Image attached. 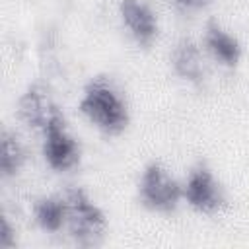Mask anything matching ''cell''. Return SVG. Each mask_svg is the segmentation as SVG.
<instances>
[{
	"mask_svg": "<svg viewBox=\"0 0 249 249\" xmlns=\"http://www.w3.org/2000/svg\"><path fill=\"white\" fill-rule=\"evenodd\" d=\"M78 109L91 126L109 136L124 132L130 123V111L124 97L107 78H91L86 84Z\"/></svg>",
	"mask_w": 249,
	"mask_h": 249,
	"instance_id": "cell-1",
	"label": "cell"
},
{
	"mask_svg": "<svg viewBox=\"0 0 249 249\" xmlns=\"http://www.w3.org/2000/svg\"><path fill=\"white\" fill-rule=\"evenodd\" d=\"M62 195L66 200V230L74 243L82 247L101 245L109 228L103 208L82 187H68Z\"/></svg>",
	"mask_w": 249,
	"mask_h": 249,
	"instance_id": "cell-2",
	"label": "cell"
},
{
	"mask_svg": "<svg viewBox=\"0 0 249 249\" xmlns=\"http://www.w3.org/2000/svg\"><path fill=\"white\" fill-rule=\"evenodd\" d=\"M136 195L144 208L158 214H171L183 200V183L160 161H150L140 171Z\"/></svg>",
	"mask_w": 249,
	"mask_h": 249,
	"instance_id": "cell-3",
	"label": "cell"
},
{
	"mask_svg": "<svg viewBox=\"0 0 249 249\" xmlns=\"http://www.w3.org/2000/svg\"><path fill=\"white\" fill-rule=\"evenodd\" d=\"M183 200L196 210L198 214H218L226 204V191L214 171L204 165L196 163L183 181Z\"/></svg>",
	"mask_w": 249,
	"mask_h": 249,
	"instance_id": "cell-4",
	"label": "cell"
},
{
	"mask_svg": "<svg viewBox=\"0 0 249 249\" xmlns=\"http://www.w3.org/2000/svg\"><path fill=\"white\" fill-rule=\"evenodd\" d=\"M16 113H18V119L27 128L39 134L58 121H66L60 105L54 101L51 91L39 82L29 84L23 89V93L18 97Z\"/></svg>",
	"mask_w": 249,
	"mask_h": 249,
	"instance_id": "cell-5",
	"label": "cell"
},
{
	"mask_svg": "<svg viewBox=\"0 0 249 249\" xmlns=\"http://www.w3.org/2000/svg\"><path fill=\"white\" fill-rule=\"evenodd\" d=\"M41 156L53 171H70L80 163L82 148L68 130L66 121H58L41 132Z\"/></svg>",
	"mask_w": 249,
	"mask_h": 249,
	"instance_id": "cell-6",
	"label": "cell"
},
{
	"mask_svg": "<svg viewBox=\"0 0 249 249\" xmlns=\"http://www.w3.org/2000/svg\"><path fill=\"white\" fill-rule=\"evenodd\" d=\"M119 18L138 47H152L160 35V19L148 0H119Z\"/></svg>",
	"mask_w": 249,
	"mask_h": 249,
	"instance_id": "cell-7",
	"label": "cell"
},
{
	"mask_svg": "<svg viewBox=\"0 0 249 249\" xmlns=\"http://www.w3.org/2000/svg\"><path fill=\"white\" fill-rule=\"evenodd\" d=\"M169 64L177 78L198 86L204 82L206 68H204V53L200 45L191 37H181L169 53Z\"/></svg>",
	"mask_w": 249,
	"mask_h": 249,
	"instance_id": "cell-8",
	"label": "cell"
},
{
	"mask_svg": "<svg viewBox=\"0 0 249 249\" xmlns=\"http://www.w3.org/2000/svg\"><path fill=\"white\" fill-rule=\"evenodd\" d=\"M202 49L222 66L233 68L239 64L243 47L239 39L218 21H208L202 35Z\"/></svg>",
	"mask_w": 249,
	"mask_h": 249,
	"instance_id": "cell-9",
	"label": "cell"
},
{
	"mask_svg": "<svg viewBox=\"0 0 249 249\" xmlns=\"http://www.w3.org/2000/svg\"><path fill=\"white\" fill-rule=\"evenodd\" d=\"M33 222L45 233H58L66 230V200L64 195H45L33 202Z\"/></svg>",
	"mask_w": 249,
	"mask_h": 249,
	"instance_id": "cell-10",
	"label": "cell"
},
{
	"mask_svg": "<svg viewBox=\"0 0 249 249\" xmlns=\"http://www.w3.org/2000/svg\"><path fill=\"white\" fill-rule=\"evenodd\" d=\"M27 161V152L16 132L2 128L0 134V175L4 179L16 177Z\"/></svg>",
	"mask_w": 249,
	"mask_h": 249,
	"instance_id": "cell-11",
	"label": "cell"
},
{
	"mask_svg": "<svg viewBox=\"0 0 249 249\" xmlns=\"http://www.w3.org/2000/svg\"><path fill=\"white\" fill-rule=\"evenodd\" d=\"M16 245V230L10 224L8 216L0 218V249H12Z\"/></svg>",
	"mask_w": 249,
	"mask_h": 249,
	"instance_id": "cell-12",
	"label": "cell"
},
{
	"mask_svg": "<svg viewBox=\"0 0 249 249\" xmlns=\"http://www.w3.org/2000/svg\"><path fill=\"white\" fill-rule=\"evenodd\" d=\"M208 0H171L173 8L177 12H183V14H193V12H198L206 6Z\"/></svg>",
	"mask_w": 249,
	"mask_h": 249,
	"instance_id": "cell-13",
	"label": "cell"
}]
</instances>
